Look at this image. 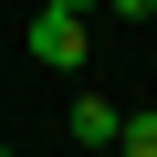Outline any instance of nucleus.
Instances as JSON below:
<instances>
[{"mask_svg": "<svg viewBox=\"0 0 157 157\" xmlns=\"http://www.w3.org/2000/svg\"><path fill=\"white\" fill-rule=\"evenodd\" d=\"M105 11H115V21H157V0H105Z\"/></svg>", "mask_w": 157, "mask_h": 157, "instance_id": "obj_4", "label": "nucleus"}, {"mask_svg": "<svg viewBox=\"0 0 157 157\" xmlns=\"http://www.w3.org/2000/svg\"><path fill=\"white\" fill-rule=\"evenodd\" d=\"M0 157H21V147H0Z\"/></svg>", "mask_w": 157, "mask_h": 157, "instance_id": "obj_6", "label": "nucleus"}, {"mask_svg": "<svg viewBox=\"0 0 157 157\" xmlns=\"http://www.w3.org/2000/svg\"><path fill=\"white\" fill-rule=\"evenodd\" d=\"M115 126H126V115H115L105 94H73V147H94V157H105V147H115Z\"/></svg>", "mask_w": 157, "mask_h": 157, "instance_id": "obj_2", "label": "nucleus"}, {"mask_svg": "<svg viewBox=\"0 0 157 157\" xmlns=\"http://www.w3.org/2000/svg\"><path fill=\"white\" fill-rule=\"evenodd\" d=\"M42 11H73V21H94V11H105V0H42Z\"/></svg>", "mask_w": 157, "mask_h": 157, "instance_id": "obj_5", "label": "nucleus"}, {"mask_svg": "<svg viewBox=\"0 0 157 157\" xmlns=\"http://www.w3.org/2000/svg\"><path fill=\"white\" fill-rule=\"evenodd\" d=\"M32 63H84V21H73V11H32Z\"/></svg>", "mask_w": 157, "mask_h": 157, "instance_id": "obj_1", "label": "nucleus"}, {"mask_svg": "<svg viewBox=\"0 0 157 157\" xmlns=\"http://www.w3.org/2000/svg\"><path fill=\"white\" fill-rule=\"evenodd\" d=\"M105 157H157V115H126V126H115V147H105Z\"/></svg>", "mask_w": 157, "mask_h": 157, "instance_id": "obj_3", "label": "nucleus"}]
</instances>
